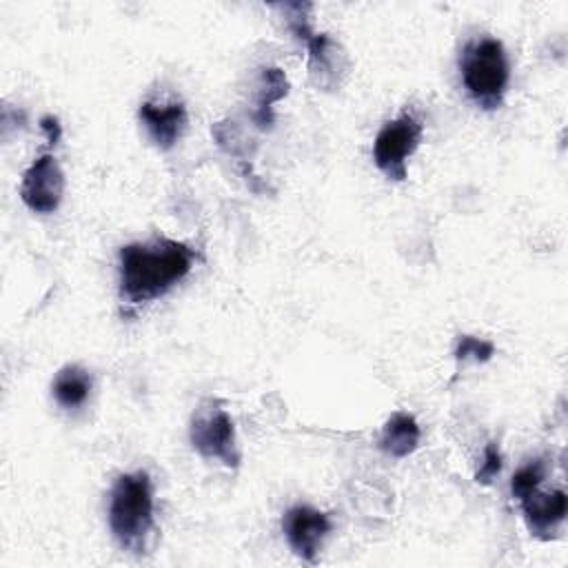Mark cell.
Segmentation results:
<instances>
[{
    "label": "cell",
    "instance_id": "1",
    "mask_svg": "<svg viewBox=\"0 0 568 568\" xmlns=\"http://www.w3.org/2000/svg\"><path fill=\"white\" fill-rule=\"evenodd\" d=\"M195 257L189 244L169 237L124 244L118 253L122 302L140 306L162 297L191 273Z\"/></svg>",
    "mask_w": 568,
    "mask_h": 568
},
{
    "label": "cell",
    "instance_id": "2",
    "mask_svg": "<svg viewBox=\"0 0 568 568\" xmlns=\"http://www.w3.org/2000/svg\"><path fill=\"white\" fill-rule=\"evenodd\" d=\"M109 528L122 550L142 555L153 530V486L144 470L124 473L109 495Z\"/></svg>",
    "mask_w": 568,
    "mask_h": 568
},
{
    "label": "cell",
    "instance_id": "3",
    "mask_svg": "<svg viewBox=\"0 0 568 568\" xmlns=\"http://www.w3.org/2000/svg\"><path fill=\"white\" fill-rule=\"evenodd\" d=\"M277 9L284 13L288 31L293 38L304 44L306 58H308V73L315 87L324 91H333L342 84L346 71H348V58L337 40H333L328 33H315L311 27V2H284L277 4Z\"/></svg>",
    "mask_w": 568,
    "mask_h": 568
},
{
    "label": "cell",
    "instance_id": "4",
    "mask_svg": "<svg viewBox=\"0 0 568 568\" xmlns=\"http://www.w3.org/2000/svg\"><path fill=\"white\" fill-rule=\"evenodd\" d=\"M459 73L464 89L486 111L501 104L510 78L504 44L495 38H479L464 47L459 58Z\"/></svg>",
    "mask_w": 568,
    "mask_h": 568
},
{
    "label": "cell",
    "instance_id": "5",
    "mask_svg": "<svg viewBox=\"0 0 568 568\" xmlns=\"http://www.w3.org/2000/svg\"><path fill=\"white\" fill-rule=\"evenodd\" d=\"M189 439L195 453L204 459H217L229 468L240 466L233 419L215 399H204L195 408L189 426Z\"/></svg>",
    "mask_w": 568,
    "mask_h": 568
},
{
    "label": "cell",
    "instance_id": "6",
    "mask_svg": "<svg viewBox=\"0 0 568 568\" xmlns=\"http://www.w3.org/2000/svg\"><path fill=\"white\" fill-rule=\"evenodd\" d=\"M422 129V120L413 111H404L375 135L373 162L388 180L402 182L406 178V162L419 146Z\"/></svg>",
    "mask_w": 568,
    "mask_h": 568
},
{
    "label": "cell",
    "instance_id": "7",
    "mask_svg": "<svg viewBox=\"0 0 568 568\" xmlns=\"http://www.w3.org/2000/svg\"><path fill=\"white\" fill-rule=\"evenodd\" d=\"M64 193V173L51 153H42L22 175L20 197L36 213H53Z\"/></svg>",
    "mask_w": 568,
    "mask_h": 568
},
{
    "label": "cell",
    "instance_id": "8",
    "mask_svg": "<svg viewBox=\"0 0 568 568\" xmlns=\"http://www.w3.org/2000/svg\"><path fill=\"white\" fill-rule=\"evenodd\" d=\"M284 537L291 546V550L306 564H315L317 552L322 548V541L331 532V519L326 513L297 504L286 510L282 519Z\"/></svg>",
    "mask_w": 568,
    "mask_h": 568
},
{
    "label": "cell",
    "instance_id": "9",
    "mask_svg": "<svg viewBox=\"0 0 568 568\" xmlns=\"http://www.w3.org/2000/svg\"><path fill=\"white\" fill-rule=\"evenodd\" d=\"M519 499V506H521V513H524V519H526V526L530 530L532 537L541 539V541H548L557 535L559 526L564 524L566 519V513H568V497L564 490H550V493H544L537 488L524 493Z\"/></svg>",
    "mask_w": 568,
    "mask_h": 568
},
{
    "label": "cell",
    "instance_id": "10",
    "mask_svg": "<svg viewBox=\"0 0 568 568\" xmlns=\"http://www.w3.org/2000/svg\"><path fill=\"white\" fill-rule=\"evenodd\" d=\"M138 115L149 138L153 140V144L162 151L171 149L182 138L189 122L186 106L182 102H169V104L142 102Z\"/></svg>",
    "mask_w": 568,
    "mask_h": 568
},
{
    "label": "cell",
    "instance_id": "11",
    "mask_svg": "<svg viewBox=\"0 0 568 568\" xmlns=\"http://www.w3.org/2000/svg\"><path fill=\"white\" fill-rule=\"evenodd\" d=\"M419 439H422V428L417 419L399 410V413H393L382 426L379 448L386 455L402 459V457H408L419 446Z\"/></svg>",
    "mask_w": 568,
    "mask_h": 568
},
{
    "label": "cell",
    "instance_id": "12",
    "mask_svg": "<svg viewBox=\"0 0 568 568\" xmlns=\"http://www.w3.org/2000/svg\"><path fill=\"white\" fill-rule=\"evenodd\" d=\"M288 93V78L280 67H262L260 69V87L255 95V106H253V122L257 129H271L275 113L273 104L280 102Z\"/></svg>",
    "mask_w": 568,
    "mask_h": 568
},
{
    "label": "cell",
    "instance_id": "13",
    "mask_svg": "<svg viewBox=\"0 0 568 568\" xmlns=\"http://www.w3.org/2000/svg\"><path fill=\"white\" fill-rule=\"evenodd\" d=\"M91 388H93V379H91L89 371H84L82 366H75V364L64 366V368L55 375V379H53V384H51L53 399H55L62 408H67V410L84 406V402H87L89 395H91Z\"/></svg>",
    "mask_w": 568,
    "mask_h": 568
},
{
    "label": "cell",
    "instance_id": "14",
    "mask_svg": "<svg viewBox=\"0 0 568 568\" xmlns=\"http://www.w3.org/2000/svg\"><path fill=\"white\" fill-rule=\"evenodd\" d=\"M493 353H495L493 342L479 339V337H473V335H459L453 355H455L457 364H464L468 359H473V362H488L493 357Z\"/></svg>",
    "mask_w": 568,
    "mask_h": 568
},
{
    "label": "cell",
    "instance_id": "15",
    "mask_svg": "<svg viewBox=\"0 0 568 568\" xmlns=\"http://www.w3.org/2000/svg\"><path fill=\"white\" fill-rule=\"evenodd\" d=\"M546 477V464L544 459H532L528 464H524L510 479V490H513V497H521L524 493L541 486Z\"/></svg>",
    "mask_w": 568,
    "mask_h": 568
},
{
    "label": "cell",
    "instance_id": "16",
    "mask_svg": "<svg viewBox=\"0 0 568 568\" xmlns=\"http://www.w3.org/2000/svg\"><path fill=\"white\" fill-rule=\"evenodd\" d=\"M501 473V453L495 442H488L484 448V457L479 468L475 470V481L477 484H490L497 475Z\"/></svg>",
    "mask_w": 568,
    "mask_h": 568
},
{
    "label": "cell",
    "instance_id": "17",
    "mask_svg": "<svg viewBox=\"0 0 568 568\" xmlns=\"http://www.w3.org/2000/svg\"><path fill=\"white\" fill-rule=\"evenodd\" d=\"M40 126H42V131L47 133L49 144H58V140H60V135H62L60 120H58L55 115H42V118H40Z\"/></svg>",
    "mask_w": 568,
    "mask_h": 568
}]
</instances>
